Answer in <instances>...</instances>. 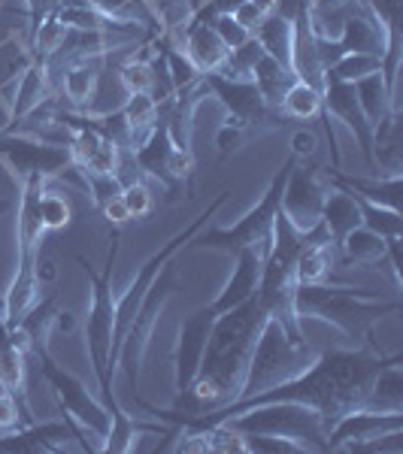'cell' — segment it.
I'll return each mask as SVG.
<instances>
[{
  "mask_svg": "<svg viewBox=\"0 0 403 454\" xmlns=\"http://www.w3.org/2000/svg\"><path fill=\"white\" fill-rule=\"evenodd\" d=\"M267 315V306L261 303L258 294L228 312L216 315L194 382L173 409L186 415H201L237 400L246 379L249 355H252V346Z\"/></svg>",
  "mask_w": 403,
  "mask_h": 454,
  "instance_id": "cell-1",
  "label": "cell"
},
{
  "mask_svg": "<svg viewBox=\"0 0 403 454\" xmlns=\"http://www.w3.org/2000/svg\"><path fill=\"white\" fill-rule=\"evenodd\" d=\"M400 312V300L376 297L367 288H349V285H297L295 288V315L297 321L316 318L336 327L349 340H367V346H376L373 327L385 315Z\"/></svg>",
  "mask_w": 403,
  "mask_h": 454,
  "instance_id": "cell-2",
  "label": "cell"
},
{
  "mask_svg": "<svg viewBox=\"0 0 403 454\" xmlns=\"http://www.w3.org/2000/svg\"><path fill=\"white\" fill-rule=\"evenodd\" d=\"M46 188L43 179H28L19 185V218H16V273H12L10 291L4 297V318L10 327H16L31 306L40 300V246H43V222H40V192Z\"/></svg>",
  "mask_w": 403,
  "mask_h": 454,
  "instance_id": "cell-3",
  "label": "cell"
},
{
  "mask_svg": "<svg viewBox=\"0 0 403 454\" xmlns=\"http://www.w3.org/2000/svg\"><path fill=\"white\" fill-rule=\"evenodd\" d=\"M319 351L310 346V342H297L291 340L288 331L282 327L280 318L267 315L258 331V340L252 346V355H249V367H246V379L243 387H240L237 400H249L261 391H270V387L288 382L297 372H304L316 361ZM231 400V403H237Z\"/></svg>",
  "mask_w": 403,
  "mask_h": 454,
  "instance_id": "cell-4",
  "label": "cell"
},
{
  "mask_svg": "<svg viewBox=\"0 0 403 454\" xmlns=\"http://www.w3.org/2000/svg\"><path fill=\"white\" fill-rule=\"evenodd\" d=\"M297 164V158H285V164L273 173L267 192L261 194V200L246 212L233 227H212L207 233H197V237L186 248H212V252H225V254H237L240 248H255L261 254V261L267 258L270 243H273V222L276 212L282 203V188L288 179L291 167Z\"/></svg>",
  "mask_w": 403,
  "mask_h": 454,
  "instance_id": "cell-5",
  "label": "cell"
},
{
  "mask_svg": "<svg viewBox=\"0 0 403 454\" xmlns=\"http://www.w3.org/2000/svg\"><path fill=\"white\" fill-rule=\"evenodd\" d=\"M237 430L240 436L246 434H273L297 442L304 451H328L325 445V424L312 409L300 403H261V406L243 409L240 415L225 419Z\"/></svg>",
  "mask_w": 403,
  "mask_h": 454,
  "instance_id": "cell-6",
  "label": "cell"
},
{
  "mask_svg": "<svg viewBox=\"0 0 403 454\" xmlns=\"http://www.w3.org/2000/svg\"><path fill=\"white\" fill-rule=\"evenodd\" d=\"M34 355L40 357V372H43V379H46V385L52 387L58 403H61L64 419H70L73 424L88 430L94 439H100V454H104V439L109 434V412H107L104 400L94 397L70 370H64L61 364L49 355V348H36Z\"/></svg>",
  "mask_w": 403,
  "mask_h": 454,
  "instance_id": "cell-7",
  "label": "cell"
},
{
  "mask_svg": "<svg viewBox=\"0 0 403 454\" xmlns=\"http://www.w3.org/2000/svg\"><path fill=\"white\" fill-rule=\"evenodd\" d=\"M179 288V279H176V263L167 261V267L161 270V276L155 279V285L149 288V294L140 303L137 309L134 321H130L128 333H124L122 346H119V361L115 367L124 370L128 376V385L137 391V382H140V367H143V357H146V348H149V340L158 327V318L164 312L167 300L173 297V291Z\"/></svg>",
  "mask_w": 403,
  "mask_h": 454,
  "instance_id": "cell-8",
  "label": "cell"
},
{
  "mask_svg": "<svg viewBox=\"0 0 403 454\" xmlns=\"http://www.w3.org/2000/svg\"><path fill=\"white\" fill-rule=\"evenodd\" d=\"M0 160L16 176V182L28 179H58L73 173V152L67 143H49L36 137H19L12 130H0Z\"/></svg>",
  "mask_w": 403,
  "mask_h": 454,
  "instance_id": "cell-9",
  "label": "cell"
},
{
  "mask_svg": "<svg viewBox=\"0 0 403 454\" xmlns=\"http://www.w3.org/2000/svg\"><path fill=\"white\" fill-rule=\"evenodd\" d=\"M209 85V94L218 98V104L228 109V115L233 121H240L246 128V134L252 140L267 137L273 130H282L288 119L280 113L276 106H270L267 100L258 94L252 79H228L222 73H203Z\"/></svg>",
  "mask_w": 403,
  "mask_h": 454,
  "instance_id": "cell-10",
  "label": "cell"
},
{
  "mask_svg": "<svg viewBox=\"0 0 403 454\" xmlns=\"http://www.w3.org/2000/svg\"><path fill=\"white\" fill-rule=\"evenodd\" d=\"M212 321H216V309L207 303L201 309L179 321V333H176V351H173V382H176V403L188 394L197 367H201L203 348H207Z\"/></svg>",
  "mask_w": 403,
  "mask_h": 454,
  "instance_id": "cell-11",
  "label": "cell"
},
{
  "mask_svg": "<svg viewBox=\"0 0 403 454\" xmlns=\"http://www.w3.org/2000/svg\"><path fill=\"white\" fill-rule=\"evenodd\" d=\"M325 194H328V185H325V179H321V173L316 170V167H306V164L297 167L295 164L288 173V179H285L280 212L297 227L300 233H310L321 218Z\"/></svg>",
  "mask_w": 403,
  "mask_h": 454,
  "instance_id": "cell-12",
  "label": "cell"
},
{
  "mask_svg": "<svg viewBox=\"0 0 403 454\" xmlns=\"http://www.w3.org/2000/svg\"><path fill=\"white\" fill-rule=\"evenodd\" d=\"M385 43L388 36L383 27L376 25V19L370 16L367 10H358L340 25V34L334 40H319L316 36V46H319V58L325 64V70L331 67L336 58L352 55V52H367V55H385Z\"/></svg>",
  "mask_w": 403,
  "mask_h": 454,
  "instance_id": "cell-13",
  "label": "cell"
},
{
  "mask_svg": "<svg viewBox=\"0 0 403 454\" xmlns=\"http://www.w3.org/2000/svg\"><path fill=\"white\" fill-rule=\"evenodd\" d=\"M321 113L328 115L334 124H346L349 134L355 137V143L361 145V155L367 160L370 176H376V158H373V128L364 119L361 106H358L355 88L349 82H336V79L325 76V88H321Z\"/></svg>",
  "mask_w": 403,
  "mask_h": 454,
  "instance_id": "cell-14",
  "label": "cell"
},
{
  "mask_svg": "<svg viewBox=\"0 0 403 454\" xmlns=\"http://www.w3.org/2000/svg\"><path fill=\"white\" fill-rule=\"evenodd\" d=\"M391 430H403V412H379V409L361 406V409H352L340 421L331 424L325 445L328 451H352L355 445L385 436Z\"/></svg>",
  "mask_w": 403,
  "mask_h": 454,
  "instance_id": "cell-15",
  "label": "cell"
},
{
  "mask_svg": "<svg viewBox=\"0 0 403 454\" xmlns=\"http://www.w3.org/2000/svg\"><path fill=\"white\" fill-rule=\"evenodd\" d=\"M79 439L73 434V424L64 421H43V424H21V427L0 434V451H25V454H40V451H67L76 449Z\"/></svg>",
  "mask_w": 403,
  "mask_h": 454,
  "instance_id": "cell-16",
  "label": "cell"
},
{
  "mask_svg": "<svg viewBox=\"0 0 403 454\" xmlns=\"http://www.w3.org/2000/svg\"><path fill=\"white\" fill-rule=\"evenodd\" d=\"M25 342L19 340V333L6 325L4 312H0V387H4L10 397H16L21 419L25 424L36 421L31 415V403H28V387H25Z\"/></svg>",
  "mask_w": 403,
  "mask_h": 454,
  "instance_id": "cell-17",
  "label": "cell"
},
{
  "mask_svg": "<svg viewBox=\"0 0 403 454\" xmlns=\"http://www.w3.org/2000/svg\"><path fill=\"white\" fill-rule=\"evenodd\" d=\"M288 67L300 82L312 85L316 91L325 88V64H321V58H319L310 10H304L295 21H291V61H288Z\"/></svg>",
  "mask_w": 403,
  "mask_h": 454,
  "instance_id": "cell-18",
  "label": "cell"
},
{
  "mask_svg": "<svg viewBox=\"0 0 403 454\" xmlns=\"http://www.w3.org/2000/svg\"><path fill=\"white\" fill-rule=\"evenodd\" d=\"M233 258V273L231 279L225 282V288L218 291V297L212 300V309L216 315L233 309V306L246 303V300H252L258 294V282H261V254L255 252V248H240L237 254H231Z\"/></svg>",
  "mask_w": 403,
  "mask_h": 454,
  "instance_id": "cell-19",
  "label": "cell"
},
{
  "mask_svg": "<svg viewBox=\"0 0 403 454\" xmlns=\"http://www.w3.org/2000/svg\"><path fill=\"white\" fill-rule=\"evenodd\" d=\"M49 98H52V94H49V61L46 58L28 55L25 73H21L19 88H16V98H12V104H10V124H6V130H16L19 124L25 121L36 106L46 104Z\"/></svg>",
  "mask_w": 403,
  "mask_h": 454,
  "instance_id": "cell-20",
  "label": "cell"
},
{
  "mask_svg": "<svg viewBox=\"0 0 403 454\" xmlns=\"http://www.w3.org/2000/svg\"><path fill=\"white\" fill-rule=\"evenodd\" d=\"M328 173H331V182L343 185L349 194L400 212V188H403L400 185V173H391V176H383V173H379V176H349V173L334 170V167Z\"/></svg>",
  "mask_w": 403,
  "mask_h": 454,
  "instance_id": "cell-21",
  "label": "cell"
},
{
  "mask_svg": "<svg viewBox=\"0 0 403 454\" xmlns=\"http://www.w3.org/2000/svg\"><path fill=\"white\" fill-rule=\"evenodd\" d=\"M319 224L325 227L328 239H331L334 246H340L343 237L361 224V207H358V200L346 192V188L331 182V185H328V194H325V207H321Z\"/></svg>",
  "mask_w": 403,
  "mask_h": 454,
  "instance_id": "cell-22",
  "label": "cell"
},
{
  "mask_svg": "<svg viewBox=\"0 0 403 454\" xmlns=\"http://www.w3.org/2000/svg\"><path fill=\"white\" fill-rule=\"evenodd\" d=\"M352 88H355L358 106H361L364 119L370 121L373 130H376L383 121L391 119L394 113H400L398 100L391 98V91H388V85H385L383 70H376V73H370V76L358 79V82L352 85Z\"/></svg>",
  "mask_w": 403,
  "mask_h": 454,
  "instance_id": "cell-23",
  "label": "cell"
},
{
  "mask_svg": "<svg viewBox=\"0 0 403 454\" xmlns=\"http://www.w3.org/2000/svg\"><path fill=\"white\" fill-rule=\"evenodd\" d=\"M173 137L167 130V124L158 119V124L152 128V134L134 149V164L140 167L146 176L158 179L164 188H170V176H167V160H170V152H173Z\"/></svg>",
  "mask_w": 403,
  "mask_h": 454,
  "instance_id": "cell-24",
  "label": "cell"
},
{
  "mask_svg": "<svg viewBox=\"0 0 403 454\" xmlns=\"http://www.w3.org/2000/svg\"><path fill=\"white\" fill-rule=\"evenodd\" d=\"M100 64H104V58H79L64 73V82H61L64 98L70 100V106L76 113H85L88 104L94 100V94H98Z\"/></svg>",
  "mask_w": 403,
  "mask_h": 454,
  "instance_id": "cell-25",
  "label": "cell"
},
{
  "mask_svg": "<svg viewBox=\"0 0 403 454\" xmlns=\"http://www.w3.org/2000/svg\"><path fill=\"white\" fill-rule=\"evenodd\" d=\"M61 309L58 306V297H43L21 315V321L12 331L19 333V340L25 342L28 351H36V348H49V333H52V325H55V312Z\"/></svg>",
  "mask_w": 403,
  "mask_h": 454,
  "instance_id": "cell-26",
  "label": "cell"
},
{
  "mask_svg": "<svg viewBox=\"0 0 403 454\" xmlns=\"http://www.w3.org/2000/svg\"><path fill=\"white\" fill-rule=\"evenodd\" d=\"M137 40H140V36L119 34V31H73V27H67L61 52H70L76 61L79 58H104L107 52H113V49H122Z\"/></svg>",
  "mask_w": 403,
  "mask_h": 454,
  "instance_id": "cell-27",
  "label": "cell"
},
{
  "mask_svg": "<svg viewBox=\"0 0 403 454\" xmlns=\"http://www.w3.org/2000/svg\"><path fill=\"white\" fill-rule=\"evenodd\" d=\"M343 261L355 263V267H376V263H385L388 258V239L373 233L370 227L358 224L355 231H349L340 243Z\"/></svg>",
  "mask_w": 403,
  "mask_h": 454,
  "instance_id": "cell-28",
  "label": "cell"
},
{
  "mask_svg": "<svg viewBox=\"0 0 403 454\" xmlns=\"http://www.w3.org/2000/svg\"><path fill=\"white\" fill-rule=\"evenodd\" d=\"M252 82L270 106L280 109L285 91H288L291 82H295V73H291V67H285V64L276 61V58L261 55L258 64H255V70H252Z\"/></svg>",
  "mask_w": 403,
  "mask_h": 454,
  "instance_id": "cell-29",
  "label": "cell"
},
{
  "mask_svg": "<svg viewBox=\"0 0 403 454\" xmlns=\"http://www.w3.org/2000/svg\"><path fill=\"white\" fill-rule=\"evenodd\" d=\"M122 115H124V121H128L130 152H134L137 145L152 134V128L158 124L161 104H158V98H152V94H128V100H124V106H122Z\"/></svg>",
  "mask_w": 403,
  "mask_h": 454,
  "instance_id": "cell-30",
  "label": "cell"
},
{
  "mask_svg": "<svg viewBox=\"0 0 403 454\" xmlns=\"http://www.w3.org/2000/svg\"><path fill=\"white\" fill-rule=\"evenodd\" d=\"M367 406L379 412H403V370L400 361L388 364L376 372L367 394Z\"/></svg>",
  "mask_w": 403,
  "mask_h": 454,
  "instance_id": "cell-31",
  "label": "cell"
},
{
  "mask_svg": "<svg viewBox=\"0 0 403 454\" xmlns=\"http://www.w3.org/2000/svg\"><path fill=\"white\" fill-rule=\"evenodd\" d=\"M252 36L261 43L264 55L276 58V61L288 67V61H291V21H285L282 16L270 12V16L255 27Z\"/></svg>",
  "mask_w": 403,
  "mask_h": 454,
  "instance_id": "cell-32",
  "label": "cell"
},
{
  "mask_svg": "<svg viewBox=\"0 0 403 454\" xmlns=\"http://www.w3.org/2000/svg\"><path fill=\"white\" fill-rule=\"evenodd\" d=\"M64 36H67V25H64V21L58 19V12L52 10L49 16H43V21L34 27L31 36H28V55L52 61V58L61 52Z\"/></svg>",
  "mask_w": 403,
  "mask_h": 454,
  "instance_id": "cell-33",
  "label": "cell"
},
{
  "mask_svg": "<svg viewBox=\"0 0 403 454\" xmlns=\"http://www.w3.org/2000/svg\"><path fill=\"white\" fill-rule=\"evenodd\" d=\"M146 49H149V52L134 55L130 61H124L119 67V79H122V85L128 94H152V88H155V82H158L155 64H152V58L158 55V49H155V43L146 46Z\"/></svg>",
  "mask_w": 403,
  "mask_h": 454,
  "instance_id": "cell-34",
  "label": "cell"
},
{
  "mask_svg": "<svg viewBox=\"0 0 403 454\" xmlns=\"http://www.w3.org/2000/svg\"><path fill=\"white\" fill-rule=\"evenodd\" d=\"M280 113L288 121H310V119H316V115L321 113V91H316L312 85H306V82H300V79H295L288 91H285V98H282V104H280Z\"/></svg>",
  "mask_w": 403,
  "mask_h": 454,
  "instance_id": "cell-35",
  "label": "cell"
},
{
  "mask_svg": "<svg viewBox=\"0 0 403 454\" xmlns=\"http://www.w3.org/2000/svg\"><path fill=\"white\" fill-rule=\"evenodd\" d=\"M383 70V58L379 55H367V52H352V55H343L336 58L331 67L325 70V76L336 79V82H349L355 85L358 79L370 76V73Z\"/></svg>",
  "mask_w": 403,
  "mask_h": 454,
  "instance_id": "cell-36",
  "label": "cell"
},
{
  "mask_svg": "<svg viewBox=\"0 0 403 454\" xmlns=\"http://www.w3.org/2000/svg\"><path fill=\"white\" fill-rule=\"evenodd\" d=\"M355 200H358V207H361V224L364 227H370L373 233H379V237H385V239H400L403 218H400L398 209L379 207V203L361 200V197H355Z\"/></svg>",
  "mask_w": 403,
  "mask_h": 454,
  "instance_id": "cell-37",
  "label": "cell"
},
{
  "mask_svg": "<svg viewBox=\"0 0 403 454\" xmlns=\"http://www.w3.org/2000/svg\"><path fill=\"white\" fill-rule=\"evenodd\" d=\"M364 10L376 19V25L383 27L388 43L385 46H398L403 43V31H400V10H403V0H361Z\"/></svg>",
  "mask_w": 403,
  "mask_h": 454,
  "instance_id": "cell-38",
  "label": "cell"
},
{
  "mask_svg": "<svg viewBox=\"0 0 403 454\" xmlns=\"http://www.w3.org/2000/svg\"><path fill=\"white\" fill-rule=\"evenodd\" d=\"M261 55H264L261 43L255 40V36H249L243 46L231 49L218 73H222V76H228V79H252V70H255V64H258Z\"/></svg>",
  "mask_w": 403,
  "mask_h": 454,
  "instance_id": "cell-39",
  "label": "cell"
},
{
  "mask_svg": "<svg viewBox=\"0 0 403 454\" xmlns=\"http://www.w3.org/2000/svg\"><path fill=\"white\" fill-rule=\"evenodd\" d=\"M36 209H40V222H43V231H64L70 222H73V207L70 200L64 194H55V192H46L43 188L40 192V203H36Z\"/></svg>",
  "mask_w": 403,
  "mask_h": 454,
  "instance_id": "cell-40",
  "label": "cell"
},
{
  "mask_svg": "<svg viewBox=\"0 0 403 454\" xmlns=\"http://www.w3.org/2000/svg\"><path fill=\"white\" fill-rule=\"evenodd\" d=\"M79 173V182L85 185V192L91 194V203L94 209H104L113 197L122 194V179L119 173H91V170H76Z\"/></svg>",
  "mask_w": 403,
  "mask_h": 454,
  "instance_id": "cell-41",
  "label": "cell"
},
{
  "mask_svg": "<svg viewBox=\"0 0 403 454\" xmlns=\"http://www.w3.org/2000/svg\"><path fill=\"white\" fill-rule=\"evenodd\" d=\"M122 203L128 209L130 218H146L152 212V192L143 179H130V182H122Z\"/></svg>",
  "mask_w": 403,
  "mask_h": 454,
  "instance_id": "cell-42",
  "label": "cell"
},
{
  "mask_svg": "<svg viewBox=\"0 0 403 454\" xmlns=\"http://www.w3.org/2000/svg\"><path fill=\"white\" fill-rule=\"evenodd\" d=\"M243 445H246V454H300L297 442L285 436H273V434H246L243 436Z\"/></svg>",
  "mask_w": 403,
  "mask_h": 454,
  "instance_id": "cell-43",
  "label": "cell"
},
{
  "mask_svg": "<svg viewBox=\"0 0 403 454\" xmlns=\"http://www.w3.org/2000/svg\"><path fill=\"white\" fill-rule=\"evenodd\" d=\"M246 143H252V137L246 134V128L240 121H233L231 115L222 121V128H218L216 134V145H218V160H228L233 152H240Z\"/></svg>",
  "mask_w": 403,
  "mask_h": 454,
  "instance_id": "cell-44",
  "label": "cell"
},
{
  "mask_svg": "<svg viewBox=\"0 0 403 454\" xmlns=\"http://www.w3.org/2000/svg\"><path fill=\"white\" fill-rule=\"evenodd\" d=\"M212 27H216L218 40L228 46V52H231V49H237V46H243L249 36H252V31H246V27L240 25L237 19L225 16V12H216V16H212Z\"/></svg>",
  "mask_w": 403,
  "mask_h": 454,
  "instance_id": "cell-45",
  "label": "cell"
},
{
  "mask_svg": "<svg viewBox=\"0 0 403 454\" xmlns=\"http://www.w3.org/2000/svg\"><path fill=\"white\" fill-rule=\"evenodd\" d=\"M25 424V419H21V409L16 397H10V394H0V434H10V430H16Z\"/></svg>",
  "mask_w": 403,
  "mask_h": 454,
  "instance_id": "cell-46",
  "label": "cell"
},
{
  "mask_svg": "<svg viewBox=\"0 0 403 454\" xmlns=\"http://www.w3.org/2000/svg\"><path fill=\"white\" fill-rule=\"evenodd\" d=\"M231 16H233V19H237V21H240V25H243V27H246V31H252V34H255V27H258V25H261V21H264V19H267V16H270V12H264V10H261V6H258V4H255V0H243V4H240V6H237V10H233V12H231Z\"/></svg>",
  "mask_w": 403,
  "mask_h": 454,
  "instance_id": "cell-47",
  "label": "cell"
},
{
  "mask_svg": "<svg viewBox=\"0 0 403 454\" xmlns=\"http://www.w3.org/2000/svg\"><path fill=\"white\" fill-rule=\"evenodd\" d=\"M316 149H319V137L312 134V130H306V128H300L291 134V158H312L316 155Z\"/></svg>",
  "mask_w": 403,
  "mask_h": 454,
  "instance_id": "cell-48",
  "label": "cell"
},
{
  "mask_svg": "<svg viewBox=\"0 0 403 454\" xmlns=\"http://www.w3.org/2000/svg\"><path fill=\"white\" fill-rule=\"evenodd\" d=\"M61 4H67V0H25L28 6V21H31V31L43 21V16H49L52 10H58Z\"/></svg>",
  "mask_w": 403,
  "mask_h": 454,
  "instance_id": "cell-49",
  "label": "cell"
},
{
  "mask_svg": "<svg viewBox=\"0 0 403 454\" xmlns=\"http://www.w3.org/2000/svg\"><path fill=\"white\" fill-rule=\"evenodd\" d=\"M100 215H104L113 227H122L124 222H130L128 209H124V203H122V194H119V197H113V200H109L107 207L100 209Z\"/></svg>",
  "mask_w": 403,
  "mask_h": 454,
  "instance_id": "cell-50",
  "label": "cell"
},
{
  "mask_svg": "<svg viewBox=\"0 0 403 454\" xmlns=\"http://www.w3.org/2000/svg\"><path fill=\"white\" fill-rule=\"evenodd\" d=\"M55 331H61V333H70L73 327H76V318H73V312L70 309H58L55 312Z\"/></svg>",
  "mask_w": 403,
  "mask_h": 454,
  "instance_id": "cell-51",
  "label": "cell"
},
{
  "mask_svg": "<svg viewBox=\"0 0 403 454\" xmlns=\"http://www.w3.org/2000/svg\"><path fill=\"white\" fill-rule=\"evenodd\" d=\"M209 0H186V6H188V12H197L201 6H207Z\"/></svg>",
  "mask_w": 403,
  "mask_h": 454,
  "instance_id": "cell-52",
  "label": "cell"
},
{
  "mask_svg": "<svg viewBox=\"0 0 403 454\" xmlns=\"http://www.w3.org/2000/svg\"><path fill=\"white\" fill-rule=\"evenodd\" d=\"M6 209H10V203H6V200H0V215H4Z\"/></svg>",
  "mask_w": 403,
  "mask_h": 454,
  "instance_id": "cell-53",
  "label": "cell"
},
{
  "mask_svg": "<svg viewBox=\"0 0 403 454\" xmlns=\"http://www.w3.org/2000/svg\"><path fill=\"white\" fill-rule=\"evenodd\" d=\"M0 10H4V0H0Z\"/></svg>",
  "mask_w": 403,
  "mask_h": 454,
  "instance_id": "cell-54",
  "label": "cell"
}]
</instances>
